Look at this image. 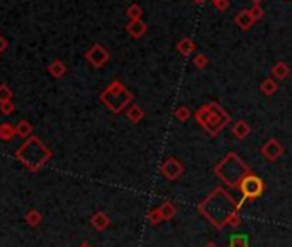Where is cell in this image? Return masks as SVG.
Listing matches in <instances>:
<instances>
[{
    "label": "cell",
    "instance_id": "obj_14",
    "mask_svg": "<svg viewBox=\"0 0 292 247\" xmlns=\"http://www.w3.org/2000/svg\"><path fill=\"white\" fill-rule=\"evenodd\" d=\"M175 48H177V52L182 55V57H191V55L194 54V50H196V43H194L191 38H182L177 41Z\"/></svg>",
    "mask_w": 292,
    "mask_h": 247
},
{
    "label": "cell",
    "instance_id": "obj_16",
    "mask_svg": "<svg viewBox=\"0 0 292 247\" xmlns=\"http://www.w3.org/2000/svg\"><path fill=\"white\" fill-rule=\"evenodd\" d=\"M260 91L263 93L265 96H272L279 91V82H277L275 77H268L260 84Z\"/></svg>",
    "mask_w": 292,
    "mask_h": 247
},
{
    "label": "cell",
    "instance_id": "obj_33",
    "mask_svg": "<svg viewBox=\"0 0 292 247\" xmlns=\"http://www.w3.org/2000/svg\"><path fill=\"white\" fill-rule=\"evenodd\" d=\"M205 247H219V246H217L215 242H212V241H210V242H207V244H205Z\"/></svg>",
    "mask_w": 292,
    "mask_h": 247
},
{
    "label": "cell",
    "instance_id": "obj_15",
    "mask_svg": "<svg viewBox=\"0 0 292 247\" xmlns=\"http://www.w3.org/2000/svg\"><path fill=\"white\" fill-rule=\"evenodd\" d=\"M126 115L133 124H140L145 119V110L140 107V105H131V107L126 110Z\"/></svg>",
    "mask_w": 292,
    "mask_h": 247
},
{
    "label": "cell",
    "instance_id": "obj_6",
    "mask_svg": "<svg viewBox=\"0 0 292 247\" xmlns=\"http://www.w3.org/2000/svg\"><path fill=\"white\" fill-rule=\"evenodd\" d=\"M237 189L241 190V194H242V201H253V199H256V197H260L261 194H263L265 184H263V181L258 177V175L249 174V175H246V177L242 179V182L239 184Z\"/></svg>",
    "mask_w": 292,
    "mask_h": 247
},
{
    "label": "cell",
    "instance_id": "obj_27",
    "mask_svg": "<svg viewBox=\"0 0 292 247\" xmlns=\"http://www.w3.org/2000/svg\"><path fill=\"white\" fill-rule=\"evenodd\" d=\"M208 57L205 54H198V55H194V59H193V65L196 67V69H205V67H208Z\"/></svg>",
    "mask_w": 292,
    "mask_h": 247
},
{
    "label": "cell",
    "instance_id": "obj_29",
    "mask_svg": "<svg viewBox=\"0 0 292 247\" xmlns=\"http://www.w3.org/2000/svg\"><path fill=\"white\" fill-rule=\"evenodd\" d=\"M249 12H251V16H253L254 21H260V19H263L265 17V10L261 9V5H253L249 9Z\"/></svg>",
    "mask_w": 292,
    "mask_h": 247
},
{
    "label": "cell",
    "instance_id": "obj_22",
    "mask_svg": "<svg viewBox=\"0 0 292 247\" xmlns=\"http://www.w3.org/2000/svg\"><path fill=\"white\" fill-rule=\"evenodd\" d=\"M24 220L28 222L29 227H38L43 218H42V213L40 211H36V209H29V211L24 215Z\"/></svg>",
    "mask_w": 292,
    "mask_h": 247
},
{
    "label": "cell",
    "instance_id": "obj_1",
    "mask_svg": "<svg viewBox=\"0 0 292 247\" xmlns=\"http://www.w3.org/2000/svg\"><path fill=\"white\" fill-rule=\"evenodd\" d=\"M244 201H235L234 197L222 187H215L212 192L198 204L200 213L215 228H223L227 225L237 227L241 223L239 209Z\"/></svg>",
    "mask_w": 292,
    "mask_h": 247
},
{
    "label": "cell",
    "instance_id": "obj_30",
    "mask_svg": "<svg viewBox=\"0 0 292 247\" xmlns=\"http://www.w3.org/2000/svg\"><path fill=\"white\" fill-rule=\"evenodd\" d=\"M16 110L12 102H5V103H0V114L2 115H10L12 112Z\"/></svg>",
    "mask_w": 292,
    "mask_h": 247
},
{
    "label": "cell",
    "instance_id": "obj_24",
    "mask_svg": "<svg viewBox=\"0 0 292 247\" xmlns=\"http://www.w3.org/2000/svg\"><path fill=\"white\" fill-rule=\"evenodd\" d=\"M126 16L129 17L131 21H140L141 16H143V9H141L140 3H133V5H129V9H127Z\"/></svg>",
    "mask_w": 292,
    "mask_h": 247
},
{
    "label": "cell",
    "instance_id": "obj_31",
    "mask_svg": "<svg viewBox=\"0 0 292 247\" xmlns=\"http://www.w3.org/2000/svg\"><path fill=\"white\" fill-rule=\"evenodd\" d=\"M219 10H227L229 9V0H212Z\"/></svg>",
    "mask_w": 292,
    "mask_h": 247
},
{
    "label": "cell",
    "instance_id": "obj_25",
    "mask_svg": "<svg viewBox=\"0 0 292 247\" xmlns=\"http://www.w3.org/2000/svg\"><path fill=\"white\" fill-rule=\"evenodd\" d=\"M146 220H148L151 225H158V223L165 222L162 216V213H160V208H155V209H149L148 215H146Z\"/></svg>",
    "mask_w": 292,
    "mask_h": 247
},
{
    "label": "cell",
    "instance_id": "obj_12",
    "mask_svg": "<svg viewBox=\"0 0 292 247\" xmlns=\"http://www.w3.org/2000/svg\"><path fill=\"white\" fill-rule=\"evenodd\" d=\"M126 29H127V33H129L133 38H141V36L146 33V29H148V26H146V22L145 21H131L129 24L126 26Z\"/></svg>",
    "mask_w": 292,
    "mask_h": 247
},
{
    "label": "cell",
    "instance_id": "obj_28",
    "mask_svg": "<svg viewBox=\"0 0 292 247\" xmlns=\"http://www.w3.org/2000/svg\"><path fill=\"white\" fill-rule=\"evenodd\" d=\"M12 100V89L7 84H0V103H5Z\"/></svg>",
    "mask_w": 292,
    "mask_h": 247
},
{
    "label": "cell",
    "instance_id": "obj_3",
    "mask_svg": "<svg viewBox=\"0 0 292 247\" xmlns=\"http://www.w3.org/2000/svg\"><path fill=\"white\" fill-rule=\"evenodd\" d=\"M194 119H196L198 124H200L212 137H215L220 130L225 129L227 124H230V115L217 102L203 105V107L194 114Z\"/></svg>",
    "mask_w": 292,
    "mask_h": 247
},
{
    "label": "cell",
    "instance_id": "obj_26",
    "mask_svg": "<svg viewBox=\"0 0 292 247\" xmlns=\"http://www.w3.org/2000/svg\"><path fill=\"white\" fill-rule=\"evenodd\" d=\"M174 115H175V119H177V121L186 122V121H189V117H191V110L188 107H184V105H181V107L175 108Z\"/></svg>",
    "mask_w": 292,
    "mask_h": 247
},
{
    "label": "cell",
    "instance_id": "obj_21",
    "mask_svg": "<svg viewBox=\"0 0 292 247\" xmlns=\"http://www.w3.org/2000/svg\"><path fill=\"white\" fill-rule=\"evenodd\" d=\"M229 247H249V237L246 234H234V235H230Z\"/></svg>",
    "mask_w": 292,
    "mask_h": 247
},
{
    "label": "cell",
    "instance_id": "obj_5",
    "mask_svg": "<svg viewBox=\"0 0 292 247\" xmlns=\"http://www.w3.org/2000/svg\"><path fill=\"white\" fill-rule=\"evenodd\" d=\"M100 100H102V103L112 112V114H121V112L129 108V105L133 103V100H134V95L121 81H114L105 91H102Z\"/></svg>",
    "mask_w": 292,
    "mask_h": 247
},
{
    "label": "cell",
    "instance_id": "obj_18",
    "mask_svg": "<svg viewBox=\"0 0 292 247\" xmlns=\"http://www.w3.org/2000/svg\"><path fill=\"white\" fill-rule=\"evenodd\" d=\"M160 208V213H162L163 220L168 222V220H172L175 215H177V208H175V204L172 203V201H165L162 206H158Z\"/></svg>",
    "mask_w": 292,
    "mask_h": 247
},
{
    "label": "cell",
    "instance_id": "obj_7",
    "mask_svg": "<svg viewBox=\"0 0 292 247\" xmlns=\"http://www.w3.org/2000/svg\"><path fill=\"white\" fill-rule=\"evenodd\" d=\"M84 59L91 63L93 67H96V69H100V67H103L105 63L110 61V54H108V50L103 47V45L100 43H95L91 48H89L88 52L84 54Z\"/></svg>",
    "mask_w": 292,
    "mask_h": 247
},
{
    "label": "cell",
    "instance_id": "obj_8",
    "mask_svg": "<svg viewBox=\"0 0 292 247\" xmlns=\"http://www.w3.org/2000/svg\"><path fill=\"white\" fill-rule=\"evenodd\" d=\"M160 172H162V175L167 179V181L174 182V181H177V179L181 177L182 174H184V165L179 162L177 158L170 156V158H167L165 162L162 163Z\"/></svg>",
    "mask_w": 292,
    "mask_h": 247
},
{
    "label": "cell",
    "instance_id": "obj_4",
    "mask_svg": "<svg viewBox=\"0 0 292 247\" xmlns=\"http://www.w3.org/2000/svg\"><path fill=\"white\" fill-rule=\"evenodd\" d=\"M16 158L24 163L29 170H38L52 158V151L38 137H28L26 143L16 151Z\"/></svg>",
    "mask_w": 292,
    "mask_h": 247
},
{
    "label": "cell",
    "instance_id": "obj_13",
    "mask_svg": "<svg viewBox=\"0 0 292 247\" xmlns=\"http://www.w3.org/2000/svg\"><path fill=\"white\" fill-rule=\"evenodd\" d=\"M91 225L98 232H103V230H107V228L110 227V218H108L107 213L98 211V213H95V215L91 216Z\"/></svg>",
    "mask_w": 292,
    "mask_h": 247
},
{
    "label": "cell",
    "instance_id": "obj_34",
    "mask_svg": "<svg viewBox=\"0 0 292 247\" xmlns=\"http://www.w3.org/2000/svg\"><path fill=\"white\" fill-rule=\"evenodd\" d=\"M251 2H253V5H260V3L263 2V0H251Z\"/></svg>",
    "mask_w": 292,
    "mask_h": 247
},
{
    "label": "cell",
    "instance_id": "obj_10",
    "mask_svg": "<svg viewBox=\"0 0 292 247\" xmlns=\"http://www.w3.org/2000/svg\"><path fill=\"white\" fill-rule=\"evenodd\" d=\"M234 22H235V26H237V28L242 29V31H248V29L256 21L253 19V16H251L249 9H244V10H241V12H239L237 16L234 17Z\"/></svg>",
    "mask_w": 292,
    "mask_h": 247
},
{
    "label": "cell",
    "instance_id": "obj_20",
    "mask_svg": "<svg viewBox=\"0 0 292 247\" xmlns=\"http://www.w3.org/2000/svg\"><path fill=\"white\" fill-rule=\"evenodd\" d=\"M48 72L59 79V77H62L64 74L67 72V67H66V63H64L62 61H54L50 65H48Z\"/></svg>",
    "mask_w": 292,
    "mask_h": 247
},
{
    "label": "cell",
    "instance_id": "obj_32",
    "mask_svg": "<svg viewBox=\"0 0 292 247\" xmlns=\"http://www.w3.org/2000/svg\"><path fill=\"white\" fill-rule=\"evenodd\" d=\"M7 45H9V43H7V41H5V38H2V36H0V54H2V52L5 50Z\"/></svg>",
    "mask_w": 292,
    "mask_h": 247
},
{
    "label": "cell",
    "instance_id": "obj_9",
    "mask_svg": "<svg viewBox=\"0 0 292 247\" xmlns=\"http://www.w3.org/2000/svg\"><path fill=\"white\" fill-rule=\"evenodd\" d=\"M261 155H263L268 162H277V160L284 155V146L272 137V139H268L267 143L261 146Z\"/></svg>",
    "mask_w": 292,
    "mask_h": 247
},
{
    "label": "cell",
    "instance_id": "obj_36",
    "mask_svg": "<svg viewBox=\"0 0 292 247\" xmlns=\"http://www.w3.org/2000/svg\"><path fill=\"white\" fill-rule=\"evenodd\" d=\"M194 2H198V3H201V2H203V0H194Z\"/></svg>",
    "mask_w": 292,
    "mask_h": 247
},
{
    "label": "cell",
    "instance_id": "obj_2",
    "mask_svg": "<svg viewBox=\"0 0 292 247\" xmlns=\"http://www.w3.org/2000/svg\"><path fill=\"white\" fill-rule=\"evenodd\" d=\"M215 175L223 182L227 187H239V184L242 182V179L246 175L251 174V168L241 160V156L235 155V153H229L222 158V162H219V165L215 167Z\"/></svg>",
    "mask_w": 292,
    "mask_h": 247
},
{
    "label": "cell",
    "instance_id": "obj_17",
    "mask_svg": "<svg viewBox=\"0 0 292 247\" xmlns=\"http://www.w3.org/2000/svg\"><path fill=\"white\" fill-rule=\"evenodd\" d=\"M289 74H291V69H289V65H287L286 62H277L275 65H273V69H272V76L275 77L277 81L286 79Z\"/></svg>",
    "mask_w": 292,
    "mask_h": 247
},
{
    "label": "cell",
    "instance_id": "obj_23",
    "mask_svg": "<svg viewBox=\"0 0 292 247\" xmlns=\"http://www.w3.org/2000/svg\"><path fill=\"white\" fill-rule=\"evenodd\" d=\"M16 132H17V136H19V137H31L33 125L28 121H21L16 125Z\"/></svg>",
    "mask_w": 292,
    "mask_h": 247
},
{
    "label": "cell",
    "instance_id": "obj_11",
    "mask_svg": "<svg viewBox=\"0 0 292 247\" xmlns=\"http://www.w3.org/2000/svg\"><path fill=\"white\" fill-rule=\"evenodd\" d=\"M232 134L237 137L239 141H244L246 137L251 134V127L246 121H237L235 124H232Z\"/></svg>",
    "mask_w": 292,
    "mask_h": 247
},
{
    "label": "cell",
    "instance_id": "obj_19",
    "mask_svg": "<svg viewBox=\"0 0 292 247\" xmlns=\"http://www.w3.org/2000/svg\"><path fill=\"white\" fill-rule=\"evenodd\" d=\"M17 136L16 127L12 124H0V139L2 141H10Z\"/></svg>",
    "mask_w": 292,
    "mask_h": 247
},
{
    "label": "cell",
    "instance_id": "obj_35",
    "mask_svg": "<svg viewBox=\"0 0 292 247\" xmlns=\"http://www.w3.org/2000/svg\"><path fill=\"white\" fill-rule=\"evenodd\" d=\"M79 247H93L91 244H88V242H83V244H81Z\"/></svg>",
    "mask_w": 292,
    "mask_h": 247
}]
</instances>
